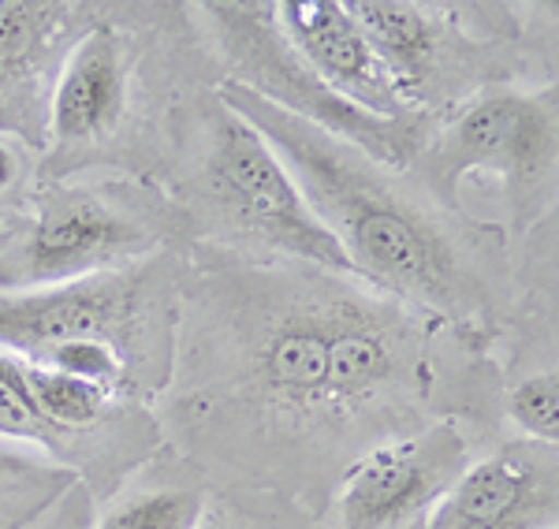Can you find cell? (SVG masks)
<instances>
[{"label":"cell","mask_w":559,"mask_h":529,"mask_svg":"<svg viewBox=\"0 0 559 529\" xmlns=\"http://www.w3.org/2000/svg\"><path fill=\"white\" fill-rule=\"evenodd\" d=\"M94 518H97L94 492L83 481H75L31 529H94Z\"/></svg>","instance_id":"20"},{"label":"cell","mask_w":559,"mask_h":529,"mask_svg":"<svg viewBox=\"0 0 559 529\" xmlns=\"http://www.w3.org/2000/svg\"><path fill=\"white\" fill-rule=\"evenodd\" d=\"M187 247V224L153 179L123 172L38 179L8 209L0 291L83 280Z\"/></svg>","instance_id":"7"},{"label":"cell","mask_w":559,"mask_h":529,"mask_svg":"<svg viewBox=\"0 0 559 529\" xmlns=\"http://www.w3.org/2000/svg\"><path fill=\"white\" fill-rule=\"evenodd\" d=\"M183 273V250H165L83 280L0 291V351L34 358L57 344H102L128 365L134 396L153 402L173 376Z\"/></svg>","instance_id":"8"},{"label":"cell","mask_w":559,"mask_h":529,"mask_svg":"<svg viewBox=\"0 0 559 529\" xmlns=\"http://www.w3.org/2000/svg\"><path fill=\"white\" fill-rule=\"evenodd\" d=\"M216 94L265 134L358 280L481 339L496 354L522 291L519 239L455 217L407 168L381 165L250 89L216 83Z\"/></svg>","instance_id":"2"},{"label":"cell","mask_w":559,"mask_h":529,"mask_svg":"<svg viewBox=\"0 0 559 529\" xmlns=\"http://www.w3.org/2000/svg\"><path fill=\"white\" fill-rule=\"evenodd\" d=\"M8 209H12V205H0V236H4V228H8Z\"/></svg>","instance_id":"21"},{"label":"cell","mask_w":559,"mask_h":529,"mask_svg":"<svg viewBox=\"0 0 559 529\" xmlns=\"http://www.w3.org/2000/svg\"><path fill=\"white\" fill-rule=\"evenodd\" d=\"M280 34L336 97L369 116H421L403 105L373 41L347 0H269Z\"/></svg>","instance_id":"13"},{"label":"cell","mask_w":559,"mask_h":529,"mask_svg":"<svg viewBox=\"0 0 559 529\" xmlns=\"http://www.w3.org/2000/svg\"><path fill=\"white\" fill-rule=\"evenodd\" d=\"M194 15L221 83L250 89L273 109L362 149L381 165L411 168L437 128V116L384 120L332 94L280 34L269 0H202L194 4Z\"/></svg>","instance_id":"9"},{"label":"cell","mask_w":559,"mask_h":529,"mask_svg":"<svg viewBox=\"0 0 559 529\" xmlns=\"http://www.w3.org/2000/svg\"><path fill=\"white\" fill-rule=\"evenodd\" d=\"M75 481L64 466L0 444V529H31Z\"/></svg>","instance_id":"15"},{"label":"cell","mask_w":559,"mask_h":529,"mask_svg":"<svg viewBox=\"0 0 559 529\" xmlns=\"http://www.w3.org/2000/svg\"><path fill=\"white\" fill-rule=\"evenodd\" d=\"M221 83L194 4H116L71 52L49 109L38 179L123 172L157 183L187 94Z\"/></svg>","instance_id":"3"},{"label":"cell","mask_w":559,"mask_h":529,"mask_svg":"<svg viewBox=\"0 0 559 529\" xmlns=\"http://www.w3.org/2000/svg\"><path fill=\"white\" fill-rule=\"evenodd\" d=\"M477 429L437 418L414 433L369 447L332 492L329 529H421L477 455Z\"/></svg>","instance_id":"10"},{"label":"cell","mask_w":559,"mask_h":529,"mask_svg":"<svg viewBox=\"0 0 559 529\" xmlns=\"http://www.w3.org/2000/svg\"><path fill=\"white\" fill-rule=\"evenodd\" d=\"M500 421L522 441L559 447V373L537 370L500 388Z\"/></svg>","instance_id":"17"},{"label":"cell","mask_w":559,"mask_h":529,"mask_svg":"<svg viewBox=\"0 0 559 529\" xmlns=\"http://www.w3.org/2000/svg\"><path fill=\"white\" fill-rule=\"evenodd\" d=\"M407 176L448 213L522 239L556 220L559 86H492L432 128Z\"/></svg>","instance_id":"6"},{"label":"cell","mask_w":559,"mask_h":529,"mask_svg":"<svg viewBox=\"0 0 559 529\" xmlns=\"http://www.w3.org/2000/svg\"><path fill=\"white\" fill-rule=\"evenodd\" d=\"M176 358L153 399L165 452L210 489L292 500L324 522L347 466L437 418L492 429L481 339L306 262L183 250Z\"/></svg>","instance_id":"1"},{"label":"cell","mask_w":559,"mask_h":529,"mask_svg":"<svg viewBox=\"0 0 559 529\" xmlns=\"http://www.w3.org/2000/svg\"><path fill=\"white\" fill-rule=\"evenodd\" d=\"M559 447L503 436L459 473L421 529H556Z\"/></svg>","instance_id":"12"},{"label":"cell","mask_w":559,"mask_h":529,"mask_svg":"<svg viewBox=\"0 0 559 529\" xmlns=\"http://www.w3.org/2000/svg\"><path fill=\"white\" fill-rule=\"evenodd\" d=\"M173 462L179 470H168L160 459H153L146 466L153 481L116 492L108 504H102L105 510L94 518V529H198L210 485L194 478L179 459Z\"/></svg>","instance_id":"14"},{"label":"cell","mask_w":559,"mask_h":529,"mask_svg":"<svg viewBox=\"0 0 559 529\" xmlns=\"http://www.w3.org/2000/svg\"><path fill=\"white\" fill-rule=\"evenodd\" d=\"M108 0H0V134L41 157L49 109L75 45Z\"/></svg>","instance_id":"11"},{"label":"cell","mask_w":559,"mask_h":529,"mask_svg":"<svg viewBox=\"0 0 559 529\" xmlns=\"http://www.w3.org/2000/svg\"><path fill=\"white\" fill-rule=\"evenodd\" d=\"M157 187L183 217L191 247L350 273L280 154L216 86L187 94L173 112Z\"/></svg>","instance_id":"4"},{"label":"cell","mask_w":559,"mask_h":529,"mask_svg":"<svg viewBox=\"0 0 559 529\" xmlns=\"http://www.w3.org/2000/svg\"><path fill=\"white\" fill-rule=\"evenodd\" d=\"M26 362L49 365V370H57V373L79 376V381H94V384H105V388L134 396L128 365L120 362V354L108 351L102 344H57V347H45V351H38L34 358H26Z\"/></svg>","instance_id":"18"},{"label":"cell","mask_w":559,"mask_h":529,"mask_svg":"<svg viewBox=\"0 0 559 529\" xmlns=\"http://www.w3.org/2000/svg\"><path fill=\"white\" fill-rule=\"evenodd\" d=\"M198 529H329L292 500L254 489H210Z\"/></svg>","instance_id":"16"},{"label":"cell","mask_w":559,"mask_h":529,"mask_svg":"<svg viewBox=\"0 0 559 529\" xmlns=\"http://www.w3.org/2000/svg\"><path fill=\"white\" fill-rule=\"evenodd\" d=\"M38 183V157L0 134V205H15Z\"/></svg>","instance_id":"19"},{"label":"cell","mask_w":559,"mask_h":529,"mask_svg":"<svg viewBox=\"0 0 559 529\" xmlns=\"http://www.w3.org/2000/svg\"><path fill=\"white\" fill-rule=\"evenodd\" d=\"M403 105L444 116L492 86L556 83V8L508 0H347Z\"/></svg>","instance_id":"5"}]
</instances>
